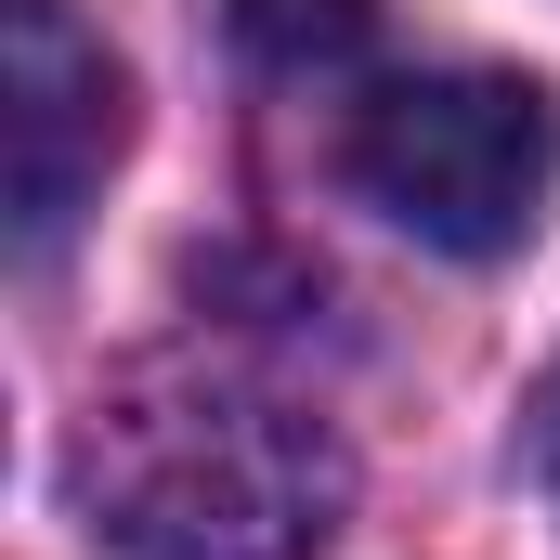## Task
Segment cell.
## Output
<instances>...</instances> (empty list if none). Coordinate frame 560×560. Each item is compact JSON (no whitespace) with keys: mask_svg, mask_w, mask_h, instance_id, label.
Returning <instances> with one entry per match:
<instances>
[{"mask_svg":"<svg viewBox=\"0 0 560 560\" xmlns=\"http://www.w3.org/2000/svg\"><path fill=\"white\" fill-rule=\"evenodd\" d=\"M0 131H13V248L39 261L92 209L105 156L131 131L118 66H105V39H79L66 0H0Z\"/></svg>","mask_w":560,"mask_h":560,"instance_id":"obj_3","label":"cell"},{"mask_svg":"<svg viewBox=\"0 0 560 560\" xmlns=\"http://www.w3.org/2000/svg\"><path fill=\"white\" fill-rule=\"evenodd\" d=\"M66 495L118 560H313L352 509V456L248 352H143L79 405Z\"/></svg>","mask_w":560,"mask_h":560,"instance_id":"obj_1","label":"cell"},{"mask_svg":"<svg viewBox=\"0 0 560 560\" xmlns=\"http://www.w3.org/2000/svg\"><path fill=\"white\" fill-rule=\"evenodd\" d=\"M339 170L365 209H392L418 248L443 261H495L548 222L560 183V105L509 66H418V79H378L339 131Z\"/></svg>","mask_w":560,"mask_h":560,"instance_id":"obj_2","label":"cell"},{"mask_svg":"<svg viewBox=\"0 0 560 560\" xmlns=\"http://www.w3.org/2000/svg\"><path fill=\"white\" fill-rule=\"evenodd\" d=\"M522 456H535V482H548V509H560V365H548V392H535V418H522Z\"/></svg>","mask_w":560,"mask_h":560,"instance_id":"obj_5","label":"cell"},{"mask_svg":"<svg viewBox=\"0 0 560 560\" xmlns=\"http://www.w3.org/2000/svg\"><path fill=\"white\" fill-rule=\"evenodd\" d=\"M365 39H378V0H235V52L261 79H339L365 66Z\"/></svg>","mask_w":560,"mask_h":560,"instance_id":"obj_4","label":"cell"}]
</instances>
